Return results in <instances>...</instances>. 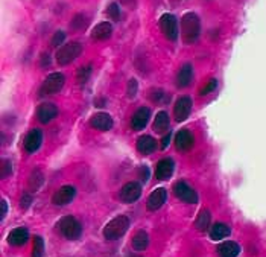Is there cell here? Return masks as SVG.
<instances>
[{
  "mask_svg": "<svg viewBox=\"0 0 266 257\" xmlns=\"http://www.w3.org/2000/svg\"><path fill=\"white\" fill-rule=\"evenodd\" d=\"M181 38L186 45H193L201 34V21L195 12H187L181 17Z\"/></svg>",
  "mask_w": 266,
  "mask_h": 257,
  "instance_id": "cell-1",
  "label": "cell"
},
{
  "mask_svg": "<svg viewBox=\"0 0 266 257\" xmlns=\"http://www.w3.org/2000/svg\"><path fill=\"white\" fill-rule=\"evenodd\" d=\"M81 53H83V45L78 41H70L67 45H63L55 53V59L58 62V66H69L70 62H73Z\"/></svg>",
  "mask_w": 266,
  "mask_h": 257,
  "instance_id": "cell-2",
  "label": "cell"
},
{
  "mask_svg": "<svg viewBox=\"0 0 266 257\" xmlns=\"http://www.w3.org/2000/svg\"><path fill=\"white\" fill-rule=\"evenodd\" d=\"M128 227H130V219L127 216H117L104 227V238L108 241H116L124 236Z\"/></svg>",
  "mask_w": 266,
  "mask_h": 257,
  "instance_id": "cell-3",
  "label": "cell"
},
{
  "mask_svg": "<svg viewBox=\"0 0 266 257\" xmlns=\"http://www.w3.org/2000/svg\"><path fill=\"white\" fill-rule=\"evenodd\" d=\"M56 227H58L59 233L69 241H76V239L81 238V234H83V227H81L78 219L73 218V216L61 218Z\"/></svg>",
  "mask_w": 266,
  "mask_h": 257,
  "instance_id": "cell-4",
  "label": "cell"
},
{
  "mask_svg": "<svg viewBox=\"0 0 266 257\" xmlns=\"http://www.w3.org/2000/svg\"><path fill=\"white\" fill-rule=\"evenodd\" d=\"M64 82H66V78H64L63 73H59V72L50 73V75L44 79V82L42 84V87H40V96L58 93L61 89L64 87Z\"/></svg>",
  "mask_w": 266,
  "mask_h": 257,
  "instance_id": "cell-5",
  "label": "cell"
},
{
  "mask_svg": "<svg viewBox=\"0 0 266 257\" xmlns=\"http://www.w3.org/2000/svg\"><path fill=\"white\" fill-rule=\"evenodd\" d=\"M158 26H160V31L163 32V35H165L168 40L177 41L179 31H178V20L174 14H163L160 17Z\"/></svg>",
  "mask_w": 266,
  "mask_h": 257,
  "instance_id": "cell-6",
  "label": "cell"
},
{
  "mask_svg": "<svg viewBox=\"0 0 266 257\" xmlns=\"http://www.w3.org/2000/svg\"><path fill=\"white\" fill-rule=\"evenodd\" d=\"M174 194L178 200L184 201V203H189V204H196L198 203V194L196 192L184 181H178L174 186Z\"/></svg>",
  "mask_w": 266,
  "mask_h": 257,
  "instance_id": "cell-7",
  "label": "cell"
},
{
  "mask_svg": "<svg viewBox=\"0 0 266 257\" xmlns=\"http://www.w3.org/2000/svg\"><path fill=\"white\" fill-rule=\"evenodd\" d=\"M192 105H193V102H192V98H189V96H181L177 99L175 106H174V114H175L177 122H184L189 117V114L192 111Z\"/></svg>",
  "mask_w": 266,
  "mask_h": 257,
  "instance_id": "cell-8",
  "label": "cell"
},
{
  "mask_svg": "<svg viewBox=\"0 0 266 257\" xmlns=\"http://www.w3.org/2000/svg\"><path fill=\"white\" fill-rule=\"evenodd\" d=\"M140 195H141V186L135 181H130L120 189V200L125 204L135 203L140 198Z\"/></svg>",
  "mask_w": 266,
  "mask_h": 257,
  "instance_id": "cell-9",
  "label": "cell"
},
{
  "mask_svg": "<svg viewBox=\"0 0 266 257\" xmlns=\"http://www.w3.org/2000/svg\"><path fill=\"white\" fill-rule=\"evenodd\" d=\"M75 194H76V190L73 186H63L52 195V203L55 206H67L75 198Z\"/></svg>",
  "mask_w": 266,
  "mask_h": 257,
  "instance_id": "cell-10",
  "label": "cell"
},
{
  "mask_svg": "<svg viewBox=\"0 0 266 257\" xmlns=\"http://www.w3.org/2000/svg\"><path fill=\"white\" fill-rule=\"evenodd\" d=\"M42 142H43V134L40 130H37V128H34V130H31L26 137H25V142H23V146L26 149L28 154H34L35 151H38L40 146H42Z\"/></svg>",
  "mask_w": 266,
  "mask_h": 257,
  "instance_id": "cell-11",
  "label": "cell"
},
{
  "mask_svg": "<svg viewBox=\"0 0 266 257\" xmlns=\"http://www.w3.org/2000/svg\"><path fill=\"white\" fill-rule=\"evenodd\" d=\"M195 145V137L193 134L189 131V130H181L177 133L175 136V146L178 151H182V153H187L193 148Z\"/></svg>",
  "mask_w": 266,
  "mask_h": 257,
  "instance_id": "cell-12",
  "label": "cell"
},
{
  "mask_svg": "<svg viewBox=\"0 0 266 257\" xmlns=\"http://www.w3.org/2000/svg\"><path fill=\"white\" fill-rule=\"evenodd\" d=\"M166 198H168V190L165 187H158L155 189L152 194L148 197V201H146V207L148 210L151 211H155L158 210L163 204L166 203Z\"/></svg>",
  "mask_w": 266,
  "mask_h": 257,
  "instance_id": "cell-13",
  "label": "cell"
},
{
  "mask_svg": "<svg viewBox=\"0 0 266 257\" xmlns=\"http://www.w3.org/2000/svg\"><path fill=\"white\" fill-rule=\"evenodd\" d=\"M149 117H151V110L148 108V106H140V108L133 114V119H131L133 130H135V131L143 130V128L148 125Z\"/></svg>",
  "mask_w": 266,
  "mask_h": 257,
  "instance_id": "cell-14",
  "label": "cell"
},
{
  "mask_svg": "<svg viewBox=\"0 0 266 257\" xmlns=\"http://www.w3.org/2000/svg\"><path fill=\"white\" fill-rule=\"evenodd\" d=\"M56 116H58V108L52 102H44L37 108V117L42 123H49Z\"/></svg>",
  "mask_w": 266,
  "mask_h": 257,
  "instance_id": "cell-15",
  "label": "cell"
},
{
  "mask_svg": "<svg viewBox=\"0 0 266 257\" xmlns=\"http://www.w3.org/2000/svg\"><path fill=\"white\" fill-rule=\"evenodd\" d=\"M174 161L171 158H161L158 163H157V167H155V177L157 180L160 181H165V180H169L174 174Z\"/></svg>",
  "mask_w": 266,
  "mask_h": 257,
  "instance_id": "cell-16",
  "label": "cell"
},
{
  "mask_svg": "<svg viewBox=\"0 0 266 257\" xmlns=\"http://www.w3.org/2000/svg\"><path fill=\"white\" fill-rule=\"evenodd\" d=\"M90 126H93L94 130L99 131H110L113 128V119L107 113H96L90 119Z\"/></svg>",
  "mask_w": 266,
  "mask_h": 257,
  "instance_id": "cell-17",
  "label": "cell"
},
{
  "mask_svg": "<svg viewBox=\"0 0 266 257\" xmlns=\"http://www.w3.org/2000/svg\"><path fill=\"white\" fill-rule=\"evenodd\" d=\"M29 239V231L28 228L25 227H18V228H14L9 234H8V242L12 245V247H22L28 242Z\"/></svg>",
  "mask_w": 266,
  "mask_h": 257,
  "instance_id": "cell-18",
  "label": "cell"
},
{
  "mask_svg": "<svg viewBox=\"0 0 266 257\" xmlns=\"http://www.w3.org/2000/svg\"><path fill=\"white\" fill-rule=\"evenodd\" d=\"M113 35V26L108 21H102V23L96 25L94 29L91 31V38L97 41H105Z\"/></svg>",
  "mask_w": 266,
  "mask_h": 257,
  "instance_id": "cell-19",
  "label": "cell"
},
{
  "mask_svg": "<svg viewBox=\"0 0 266 257\" xmlns=\"http://www.w3.org/2000/svg\"><path fill=\"white\" fill-rule=\"evenodd\" d=\"M193 78V67L192 64H184V66L179 69L178 75H177V87L184 89L187 87Z\"/></svg>",
  "mask_w": 266,
  "mask_h": 257,
  "instance_id": "cell-20",
  "label": "cell"
},
{
  "mask_svg": "<svg viewBox=\"0 0 266 257\" xmlns=\"http://www.w3.org/2000/svg\"><path fill=\"white\" fill-rule=\"evenodd\" d=\"M135 146H137V151L138 153L148 155V154H152L155 151L157 143H155V140L151 136H141V137L137 139V145Z\"/></svg>",
  "mask_w": 266,
  "mask_h": 257,
  "instance_id": "cell-21",
  "label": "cell"
},
{
  "mask_svg": "<svg viewBox=\"0 0 266 257\" xmlns=\"http://www.w3.org/2000/svg\"><path fill=\"white\" fill-rule=\"evenodd\" d=\"M216 251L221 257H237L240 253V247L233 241H227V242H222Z\"/></svg>",
  "mask_w": 266,
  "mask_h": 257,
  "instance_id": "cell-22",
  "label": "cell"
},
{
  "mask_svg": "<svg viewBox=\"0 0 266 257\" xmlns=\"http://www.w3.org/2000/svg\"><path fill=\"white\" fill-rule=\"evenodd\" d=\"M230 227L227 224H222V222H216L215 225L210 227L209 230V234H210V238L213 241H221V239H225L227 236H230Z\"/></svg>",
  "mask_w": 266,
  "mask_h": 257,
  "instance_id": "cell-23",
  "label": "cell"
},
{
  "mask_svg": "<svg viewBox=\"0 0 266 257\" xmlns=\"http://www.w3.org/2000/svg\"><path fill=\"white\" fill-rule=\"evenodd\" d=\"M169 123H171V120H169L168 111H160V113H157V116H155V120H154L152 128H154L155 133H165V131H168Z\"/></svg>",
  "mask_w": 266,
  "mask_h": 257,
  "instance_id": "cell-24",
  "label": "cell"
},
{
  "mask_svg": "<svg viewBox=\"0 0 266 257\" xmlns=\"http://www.w3.org/2000/svg\"><path fill=\"white\" fill-rule=\"evenodd\" d=\"M148 244H149L148 233L143 230H138L133 238V248L135 251H145L148 248Z\"/></svg>",
  "mask_w": 266,
  "mask_h": 257,
  "instance_id": "cell-25",
  "label": "cell"
},
{
  "mask_svg": "<svg viewBox=\"0 0 266 257\" xmlns=\"http://www.w3.org/2000/svg\"><path fill=\"white\" fill-rule=\"evenodd\" d=\"M210 221H212V215H210V211L206 210V208H202L199 211V215L195 221V227L199 230V231H207L210 228Z\"/></svg>",
  "mask_w": 266,
  "mask_h": 257,
  "instance_id": "cell-26",
  "label": "cell"
},
{
  "mask_svg": "<svg viewBox=\"0 0 266 257\" xmlns=\"http://www.w3.org/2000/svg\"><path fill=\"white\" fill-rule=\"evenodd\" d=\"M90 75H91V64H87V66L79 67L78 72H76V81H78V84L84 85V84L89 81Z\"/></svg>",
  "mask_w": 266,
  "mask_h": 257,
  "instance_id": "cell-27",
  "label": "cell"
},
{
  "mask_svg": "<svg viewBox=\"0 0 266 257\" xmlns=\"http://www.w3.org/2000/svg\"><path fill=\"white\" fill-rule=\"evenodd\" d=\"M43 174L40 172V170H34V172L31 174V177H29V181H28V186H29V189L31 190H37L40 186L43 184Z\"/></svg>",
  "mask_w": 266,
  "mask_h": 257,
  "instance_id": "cell-28",
  "label": "cell"
},
{
  "mask_svg": "<svg viewBox=\"0 0 266 257\" xmlns=\"http://www.w3.org/2000/svg\"><path fill=\"white\" fill-rule=\"evenodd\" d=\"M44 253V241L42 236H34V247H32V257H43Z\"/></svg>",
  "mask_w": 266,
  "mask_h": 257,
  "instance_id": "cell-29",
  "label": "cell"
},
{
  "mask_svg": "<svg viewBox=\"0 0 266 257\" xmlns=\"http://www.w3.org/2000/svg\"><path fill=\"white\" fill-rule=\"evenodd\" d=\"M87 23H89V20H87V17L84 15V14H76L75 17H73V20H72V28L75 29V31H83L86 26H87Z\"/></svg>",
  "mask_w": 266,
  "mask_h": 257,
  "instance_id": "cell-30",
  "label": "cell"
},
{
  "mask_svg": "<svg viewBox=\"0 0 266 257\" xmlns=\"http://www.w3.org/2000/svg\"><path fill=\"white\" fill-rule=\"evenodd\" d=\"M11 174H12V163L9 160L3 158L2 160V166H0V177H2V180H5Z\"/></svg>",
  "mask_w": 266,
  "mask_h": 257,
  "instance_id": "cell-31",
  "label": "cell"
},
{
  "mask_svg": "<svg viewBox=\"0 0 266 257\" xmlns=\"http://www.w3.org/2000/svg\"><path fill=\"white\" fill-rule=\"evenodd\" d=\"M216 87H218V81H216L215 78L209 79V82H207V84L204 85V87L199 90V96H207L209 93L215 92V90H216Z\"/></svg>",
  "mask_w": 266,
  "mask_h": 257,
  "instance_id": "cell-32",
  "label": "cell"
},
{
  "mask_svg": "<svg viewBox=\"0 0 266 257\" xmlns=\"http://www.w3.org/2000/svg\"><path fill=\"white\" fill-rule=\"evenodd\" d=\"M107 17L108 18H111V20H114V21H119L120 20V8H119V5L117 3H111L108 8H107Z\"/></svg>",
  "mask_w": 266,
  "mask_h": 257,
  "instance_id": "cell-33",
  "label": "cell"
},
{
  "mask_svg": "<svg viewBox=\"0 0 266 257\" xmlns=\"http://www.w3.org/2000/svg\"><path fill=\"white\" fill-rule=\"evenodd\" d=\"M137 90H138V82H137V79H135V78H131V79L128 81V87H127V96H128L130 99L135 98V95H137Z\"/></svg>",
  "mask_w": 266,
  "mask_h": 257,
  "instance_id": "cell-34",
  "label": "cell"
},
{
  "mask_svg": "<svg viewBox=\"0 0 266 257\" xmlns=\"http://www.w3.org/2000/svg\"><path fill=\"white\" fill-rule=\"evenodd\" d=\"M64 38H66V34H64L63 31L55 32L53 37H52V40H50V46H52V48H58V46H61V45H63V43H64Z\"/></svg>",
  "mask_w": 266,
  "mask_h": 257,
  "instance_id": "cell-35",
  "label": "cell"
},
{
  "mask_svg": "<svg viewBox=\"0 0 266 257\" xmlns=\"http://www.w3.org/2000/svg\"><path fill=\"white\" fill-rule=\"evenodd\" d=\"M152 102H161V101H169V95H166L163 90H152L149 95Z\"/></svg>",
  "mask_w": 266,
  "mask_h": 257,
  "instance_id": "cell-36",
  "label": "cell"
},
{
  "mask_svg": "<svg viewBox=\"0 0 266 257\" xmlns=\"http://www.w3.org/2000/svg\"><path fill=\"white\" fill-rule=\"evenodd\" d=\"M31 203H32V197H31L29 194H25V195L22 197V200H20V207H22V208H28V207L31 206Z\"/></svg>",
  "mask_w": 266,
  "mask_h": 257,
  "instance_id": "cell-37",
  "label": "cell"
},
{
  "mask_svg": "<svg viewBox=\"0 0 266 257\" xmlns=\"http://www.w3.org/2000/svg\"><path fill=\"white\" fill-rule=\"evenodd\" d=\"M6 211H8V203L5 200H2V210H0V219H3L6 216Z\"/></svg>",
  "mask_w": 266,
  "mask_h": 257,
  "instance_id": "cell-38",
  "label": "cell"
},
{
  "mask_svg": "<svg viewBox=\"0 0 266 257\" xmlns=\"http://www.w3.org/2000/svg\"><path fill=\"white\" fill-rule=\"evenodd\" d=\"M169 143H171V133H168V136L163 137V140H161V149H166V148L169 146Z\"/></svg>",
  "mask_w": 266,
  "mask_h": 257,
  "instance_id": "cell-39",
  "label": "cell"
},
{
  "mask_svg": "<svg viewBox=\"0 0 266 257\" xmlns=\"http://www.w3.org/2000/svg\"><path fill=\"white\" fill-rule=\"evenodd\" d=\"M49 62H50V58H49V55H47V53H43V55H42V66H44V64L47 66Z\"/></svg>",
  "mask_w": 266,
  "mask_h": 257,
  "instance_id": "cell-40",
  "label": "cell"
},
{
  "mask_svg": "<svg viewBox=\"0 0 266 257\" xmlns=\"http://www.w3.org/2000/svg\"><path fill=\"white\" fill-rule=\"evenodd\" d=\"M104 103H105L104 99H96V101H94V105H96V106H104Z\"/></svg>",
  "mask_w": 266,
  "mask_h": 257,
  "instance_id": "cell-41",
  "label": "cell"
},
{
  "mask_svg": "<svg viewBox=\"0 0 266 257\" xmlns=\"http://www.w3.org/2000/svg\"><path fill=\"white\" fill-rule=\"evenodd\" d=\"M128 257H143V256H140V254H131V256H128Z\"/></svg>",
  "mask_w": 266,
  "mask_h": 257,
  "instance_id": "cell-42",
  "label": "cell"
}]
</instances>
